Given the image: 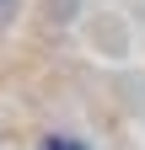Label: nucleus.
I'll use <instances>...</instances> for the list:
<instances>
[{"instance_id": "obj_1", "label": "nucleus", "mask_w": 145, "mask_h": 150, "mask_svg": "<svg viewBox=\"0 0 145 150\" xmlns=\"http://www.w3.org/2000/svg\"><path fill=\"white\" fill-rule=\"evenodd\" d=\"M38 150H86V145H81V139H65V134H48Z\"/></svg>"}]
</instances>
